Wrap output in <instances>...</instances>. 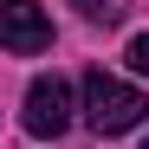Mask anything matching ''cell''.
Returning <instances> with one entry per match:
<instances>
[{"label":"cell","mask_w":149,"mask_h":149,"mask_svg":"<svg viewBox=\"0 0 149 149\" xmlns=\"http://www.w3.org/2000/svg\"><path fill=\"white\" fill-rule=\"evenodd\" d=\"M143 117H149V97H143L136 84L110 78L104 65L84 71V123H91L97 136H123V130H136Z\"/></svg>","instance_id":"1"},{"label":"cell","mask_w":149,"mask_h":149,"mask_svg":"<svg viewBox=\"0 0 149 149\" xmlns=\"http://www.w3.org/2000/svg\"><path fill=\"white\" fill-rule=\"evenodd\" d=\"M71 84L58 78V71H39V78L26 84V110H19V123H26L33 136H65L71 130Z\"/></svg>","instance_id":"2"},{"label":"cell","mask_w":149,"mask_h":149,"mask_svg":"<svg viewBox=\"0 0 149 149\" xmlns=\"http://www.w3.org/2000/svg\"><path fill=\"white\" fill-rule=\"evenodd\" d=\"M0 45L19 58L52 52V19L39 13V0H0Z\"/></svg>","instance_id":"3"},{"label":"cell","mask_w":149,"mask_h":149,"mask_svg":"<svg viewBox=\"0 0 149 149\" xmlns=\"http://www.w3.org/2000/svg\"><path fill=\"white\" fill-rule=\"evenodd\" d=\"M71 7H78L91 26H117V19L130 13V0H71Z\"/></svg>","instance_id":"4"},{"label":"cell","mask_w":149,"mask_h":149,"mask_svg":"<svg viewBox=\"0 0 149 149\" xmlns=\"http://www.w3.org/2000/svg\"><path fill=\"white\" fill-rule=\"evenodd\" d=\"M123 58H130V71H143V78H149V33H136V39H130V52H123Z\"/></svg>","instance_id":"5"},{"label":"cell","mask_w":149,"mask_h":149,"mask_svg":"<svg viewBox=\"0 0 149 149\" xmlns=\"http://www.w3.org/2000/svg\"><path fill=\"white\" fill-rule=\"evenodd\" d=\"M143 149H149V136H143Z\"/></svg>","instance_id":"6"}]
</instances>
